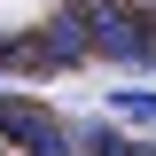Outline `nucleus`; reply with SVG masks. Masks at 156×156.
Masks as SVG:
<instances>
[{
  "label": "nucleus",
  "mask_w": 156,
  "mask_h": 156,
  "mask_svg": "<svg viewBox=\"0 0 156 156\" xmlns=\"http://www.w3.org/2000/svg\"><path fill=\"white\" fill-rule=\"evenodd\" d=\"M86 16H94V55L109 62H156V16L125 8V0H86Z\"/></svg>",
  "instance_id": "obj_1"
},
{
  "label": "nucleus",
  "mask_w": 156,
  "mask_h": 156,
  "mask_svg": "<svg viewBox=\"0 0 156 156\" xmlns=\"http://www.w3.org/2000/svg\"><path fill=\"white\" fill-rule=\"evenodd\" d=\"M86 55H94V16H86V0H78V8H55V16H47V39L31 47V62L55 70V62H86Z\"/></svg>",
  "instance_id": "obj_2"
},
{
  "label": "nucleus",
  "mask_w": 156,
  "mask_h": 156,
  "mask_svg": "<svg viewBox=\"0 0 156 156\" xmlns=\"http://www.w3.org/2000/svg\"><path fill=\"white\" fill-rule=\"evenodd\" d=\"M78 148H94V156H125V148H140V140L117 133V117H86V125H78Z\"/></svg>",
  "instance_id": "obj_3"
},
{
  "label": "nucleus",
  "mask_w": 156,
  "mask_h": 156,
  "mask_svg": "<svg viewBox=\"0 0 156 156\" xmlns=\"http://www.w3.org/2000/svg\"><path fill=\"white\" fill-rule=\"evenodd\" d=\"M109 109H117V117H156V94H148V86H125Z\"/></svg>",
  "instance_id": "obj_4"
}]
</instances>
